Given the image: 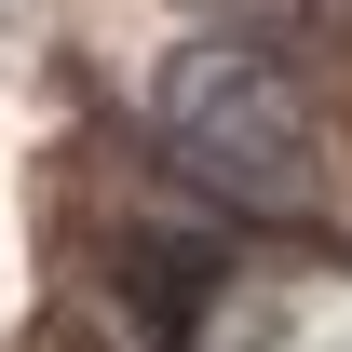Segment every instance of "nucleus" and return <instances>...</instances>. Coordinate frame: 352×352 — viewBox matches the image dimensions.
<instances>
[{
  "instance_id": "obj_1",
  "label": "nucleus",
  "mask_w": 352,
  "mask_h": 352,
  "mask_svg": "<svg viewBox=\"0 0 352 352\" xmlns=\"http://www.w3.org/2000/svg\"><path fill=\"white\" fill-rule=\"evenodd\" d=\"M135 109H149V149L176 176H204L217 204H244V217H311L325 204V109L285 54L176 41V54H149Z\"/></svg>"
}]
</instances>
